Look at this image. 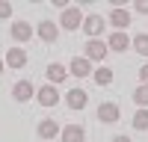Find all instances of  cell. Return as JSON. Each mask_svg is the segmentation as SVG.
Returning <instances> with one entry per match:
<instances>
[{"instance_id": "obj_1", "label": "cell", "mask_w": 148, "mask_h": 142, "mask_svg": "<svg viewBox=\"0 0 148 142\" xmlns=\"http://www.w3.org/2000/svg\"><path fill=\"white\" fill-rule=\"evenodd\" d=\"M83 51H86V59H89V62H104L107 53H110V47H107V42H101V39H89Z\"/></svg>"}, {"instance_id": "obj_2", "label": "cell", "mask_w": 148, "mask_h": 142, "mask_svg": "<svg viewBox=\"0 0 148 142\" xmlns=\"http://www.w3.org/2000/svg\"><path fill=\"white\" fill-rule=\"evenodd\" d=\"M83 12L77 9V6H65L62 9V15H59V24H62L65 30H77V27H83Z\"/></svg>"}, {"instance_id": "obj_3", "label": "cell", "mask_w": 148, "mask_h": 142, "mask_svg": "<svg viewBox=\"0 0 148 142\" xmlns=\"http://www.w3.org/2000/svg\"><path fill=\"white\" fill-rule=\"evenodd\" d=\"M27 62H30V56H27V51H24V47H9V51H6V65H9L12 71L27 68Z\"/></svg>"}, {"instance_id": "obj_4", "label": "cell", "mask_w": 148, "mask_h": 142, "mask_svg": "<svg viewBox=\"0 0 148 142\" xmlns=\"http://www.w3.org/2000/svg\"><path fill=\"white\" fill-rule=\"evenodd\" d=\"M98 118H101L104 124H116L119 118H121V110H119V104H113V101H104L101 106H98Z\"/></svg>"}, {"instance_id": "obj_5", "label": "cell", "mask_w": 148, "mask_h": 142, "mask_svg": "<svg viewBox=\"0 0 148 142\" xmlns=\"http://www.w3.org/2000/svg\"><path fill=\"white\" fill-rule=\"evenodd\" d=\"M104 27H107V21L101 15H86L83 18V33L89 36V39H98V36L104 33Z\"/></svg>"}, {"instance_id": "obj_6", "label": "cell", "mask_w": 148, "mask_h": 142, "mask_svg": "<svg viewBox=\"0 0 148 142\" xmlns=\"http://www.w3.org/2000/svg\"><path fill=\"white\" fill-rule=\"evenodd\" d=\"M36 36L45 42V44H53L56 39H59V27L53 21H39V27H36Z\"/></svg>"}, {"instance_id": "obj_7", "label": "cell", "mask_w": 148, "mask_h": 142, "mask_svg": "<svg viewBox=\"0 0 148 142\" xmlns=\"http://www.w3.org/2000/svg\"><path fill=\"white\" fill-rule=\"evenodd\" d=\"M107 21L116 27V33H125V30H127V24H130V12H127V9H121V6H119V9L113 6V9H110V18H107Z\"/></svg>"}, {"instance_id": "obj_8", "label": "cell", "mask_w": 148, "mask_h": 142, "mask_svg": "<svg viewBox=\"0 0 148 142\" xmlns=\"http://www.w3.org/2000/svg\"><path fill=\"white\" fill-rule=\"evenodd\" d=\"M36 133H39V139H45V142H47V139H53V136L62 133V127H59L53 118H42L39 127H36Z\"/></svg>"}, {"instance_id": "obj_9", "label": "cell", "mask_w": 148, "mask_h": 142, "mask_svg": "<svg viewBox=\"0 0 148 142\" xmlns=\"http://www.w3.org/2000/svg\"><path fill=\"white\" fill-rule=\"evenodd\" d=\"M36 101H39L42 106H56V104H59V92H56V86H51V83H47V86H42L39 92H36Z\"/></svg>"}, {"instance_id": "obj_10", "label": "cell", "mask_w": 148, "mask_h": 142, "mask_svg": "<svg viewBox=\"0 0 148 142\" xmlns=\"http://www.w3.org/2000/svg\"><path fill=\"white\" fill-rule=\"evenodd\" d=\"M9 33H12V39H15V42H30L33 36H36V30L30 27L27 21H15V24L9 27Z\"/></svg>"}, {"instance_id": "obj_11", "label": "cell", "mask_w": 148, "mask_h": 142, "mask_svg": "<svg viewBox=\"0 0 148 142\" xmlns=\"http://www.w3.org/2000/svg\"><path fill=\"white\" fill-rule=\"evenodd\" d=\"M36 92H39V89H36L30 80H18L15 86H12V95H15V101H21V104H24V101H30Z\"/></svg>"}, {"instance_id": "obj_12", "label": "cell", "mask_w": 148, "mask_h": 142, "mask_svg": "<svg viewBox=\"0 0 148 142\" xmlns=\"http://www.w3.org/2000/svg\"><path fill=\"white\" fill-rule=\"evenodd\" d=\"M68 74H74V77H89L92 74V62L86 56H74L71 65H68Z\"/></svg>"}, {"instance_id": "obj_13", "label": "cell", "mask_w": 148, "mask_h": 142, "mask_svg": "<svg viewBox=\"0 0 148 142\" xmlns=\"http://www.w3.org/2000/svg\"><path fill=\"white\" fill-rule=\"evenodd\" d=\"M65 104L71 106V110H86V104H89V95H86L83 89H71V92H65Z\"/></svg>"}, {"instance_id": "obj_14", "label": "cell", "mask_w": 148, "mask_h": 142, "mask_svg": "<svg viewBox=\"0 0 148 142\" xmlns=\"http://www.w3.org/2000/svg\"><path fill=\"white\" fill-rule=\"evenodd\" d=\"M130 36L127 33H113V36H110V39H107V47H110V51H119V53H125L127 51V47H130Z\"/></svg>"}, {"instance_id": "obj_15", "label": "cell", "mask_w": 148, "mask_h": 142, "mask_svg": "<svg viewBox=\"0 0 148 142\" xmlns=\"http://www.w3.org/2000/svg\"><path fill=\"white\" fill-rule=\"evenodd\" d=\"M59 136H62V142H83V139H86V130H83L80 124H65Z\"/></svg>"}, {"instance_id": "obj_16", "label": "cell", "mask_w": 148, "mask_h": 142, "mask_svg": "<svg viewBox=\"0 0 148 142\" xmlns=\"http://www.w3.org/2000/svg\"><path fill=\"white\" fill-rule=\"evenodd\" d=\"M45 74H47V80H51V86H56V83H62V80L68 77V68H65V65H59V62H51Z\"/></svg>"}, {"instance_id": "obj_17", "label": "cell", "mask_w": 148, "mask_h": 142, "mask_svg": "<svg viewBox=\"0 0 148 142\" xmlns=\"http://www.w3.org/2000/svg\"><path fill=\"white\" fill-rule=\"evenodd\" d=\"M92 77H95L98 86H110V83H113V68L101 65V68H95V71H92Z\"/></svg>"}, {"instance_id": "obj_18", "label": "cell", "mask_w": 148, "mask_h": 142, "mask_svg": "<svg viewBox=\"0 0 148 142\" xmlns=\"http://www.w3.org/2000/svg\"><path fill=\"white\" fill-rule=\"evenodd\" d=\"M130 47L136 53H142V56H148V33H139V36H133V42H130Z\"/></svg>"}, {"instance_id": "obj_19", "label": "cell", "mask_w": 148, "mask_h": 142, "mask_svg": "<svg viewBox=\"0 0 148 142\" xmlns=\"http://www.w3.org/2000/svg\"><path fill=\"white\" fill-rule=\"evenodd\" d=\"M130 122H133V127H136V130H148V110H145V106H139V110L133 113Z\"/></svg>"}, {"instance_id": "obj_20", "label": "cell", "mask_w": 148, "mask_h": 142, "mask_svg": "<svg viewBox=\"0 0 148 142\" xmlns=\"http://www.w3.org/2000/svg\"><path fill=\"white\" fill-rule=\"evenodd\" d=\"M133 101H136L139 106H145V110H148V86H145V83L133 89Z\"/></svg>"}, {"instance_id": "obj_21", "label": "cell", "mask_w": 148, "mask_h": 142, "mask_svg": "<svg viewBox=\"0 0 148 142\" xmlns=\"http://www.w3.org/2000/svg\"><path fill=\"white\" fill-rule=\"evenodd\" d=\"M12 15V3L9 0H0V18H9Z\"/></svg>"}, {"instance_id": "obj_22", "label": "cell", "mask_w": 148, "mask_h": 142, "mask_svg": "<svg viewBox=\"0 0 148 142\" xmlns=\"http://www.w3.org/2000/svg\"><path fill=\"white\" fill-rule=\"evenodd\" d=\"M136 12H142V15H148V0H136Z\"/></svg>"}, {"instance_id": "obj_23", "label": "cell", "mask_w": 148, "mask_h": 142, "mask_svg": "<svg viewBox=\"0 0 148 142\" xmlns=\"http://www.w3.org/2000/svg\"><path fill=\"white\" fill-rule=\"evenodd\" d=\"M139 80L148 86V65H142V68H139Z\"/></svg>"}, {"instance_id": "obj_24", "label": "cell", "mask_w": 148, "mask_h": 142, "mask_svg": "<svg viewBox=\"0 0 148 142\" xmlns=\"http://www.w3.org/2000/svg\"><path fill=\"white\" fill-rule=\"evenodd\" d=\"M113 142H133V139H130V136H125V133H119V136H116Z\"/></svg>"}, {"instance_id": "obj_25", "label": "cell", "mask_w": 148, "mask_h": 142, "mask_svg": "<svg viewBox=\"0 0 148 142\" xmlns=\"http://www.w3.org/2000/svg\"><path fill=\"white\" fill-rule=\"evenodd\" d=\"M3 68H6V62H3V59H0V74H3Z\"/></svg>"}]
</instances>
